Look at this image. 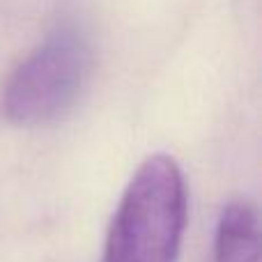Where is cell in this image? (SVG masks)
Returning <instances> with one entry per match:
<instances>
[{
	"instance_id": "cell-3",
	"label": "cell",
	"mask_w": 262,
	"mask_h": 262,
	"mask_svg": "<svg viewBox=\"0 0 262 262\" xmlns=\"http://www.w3.org/2000/svg\"><path fill=\"white\" fill-rule=\"evenodd\" d=\"M214 262H262L260 216L249 200L223 207L214 237Z\"/></svg>"
},
{
	"instance_id": "cell-1",
	"label": "cell",
	"mask_w": 262,
	"mask_h": 262,
	"mask_svg": "<svg viewBox=\"0 0 262 262\" xmlns=\"http://www.w3.org/2000/svg\"><path fill=\"white\" fill-rule=\"evenodd\" d=\"M186 214V184L177 161L149 154L124 189L101 262H177Z\"/></svg>"
},
{
	"instance_id": "cell-2",
	"label": "cell",
	"mask_w": 262,
	"mask_h": 262,
	"mask_svg": "<svg viewBox=\"0 0 262 262\" xmlns=\"http://www.w3.org/2000/svg\"><path fill=\"white\" fill-rule=\"evenodd\" d=\"M92 55L76 30H58L28 53L3 88V115L16 127H41L62 118L88 83Z\"/></svg>"
}]
</instances>
